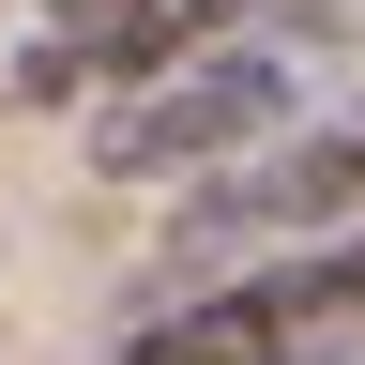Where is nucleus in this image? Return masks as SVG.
<instances>
[{"mask_svg":"<svg viewBox=\"0 0 365 365\" xmlns=\"http://www.w3.org/2000/svg\"><path fill=\"white\" fill-rule=\"evenodd\" d=\"M304 31H213V46H182V61L153 76H122L107 91V122H91V182H198L228 153H259V137H289L304 122Z\"/></svg>","mask_w":365,"mask_h":365,"instance_id":"1","label":"nucleus"},{"mask_svg":"<svg viewBox=\"0 0 365 365\" xmlns=\"http://www.w3.org/2000/svg\"><path fill=\"white\" fill-rule=\"evenodd\" d=\"M335 228H365V107H319V122H289V137H259V153L198 168L182 213H168V259L244 274V259L335 244Z\"/></svg>","mask_w":365,"mask_h":365,"instance_id":"2","label":"nucleus"},{"mask_svg":"<svg viewBox=\"0 0 365 365\" xmlns=\"http://www.w3.org/2000/svg\"><path fill=\"white\" fill-rule=\"evenodd\" d=\"M350 319H365V228L289 244V259H244V274H213V289L153 304L122 335V365H319Z\"/></svg>","mask_w":365,"mask_h":365,"instance_id":"3","label":"nucleus"},{"mask_svg":"<svg viewBox=\"0 0 365 365\" xmlns=\"http://www.w3.org/2000/svg\"><path fill=\"white\" fill-rule=\"evenodd\" d=\"M244 16H259V0H61V16L31 31L16 91L46 107V91H91V76H153V61H182V46H213Z\"/></svg>","mask_w":365,"mask_h":365,"instance_id":"4","label":"nucleus"}]
</instances>
